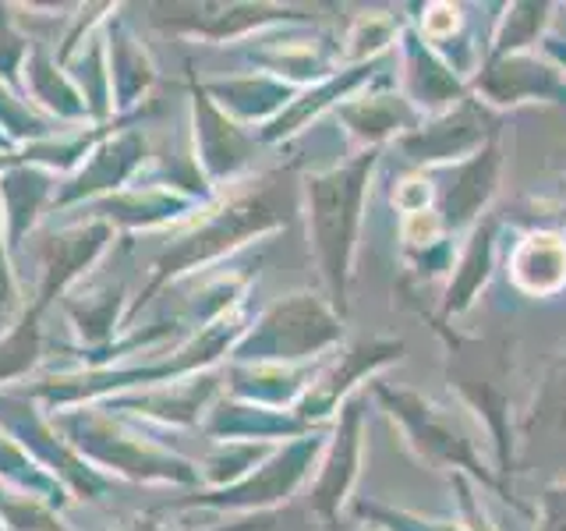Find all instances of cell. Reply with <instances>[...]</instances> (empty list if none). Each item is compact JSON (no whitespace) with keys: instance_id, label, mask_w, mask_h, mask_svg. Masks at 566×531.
Here are the masks:
<instances>
[{"instance_id":"6da1fadb","label":"cell","mask_w":566,"mask_h":531,"mask_svg":"<svg viewBox=\"0 0 566 531\" xmlns=\"http://www.w3.org/2000/svg\"><path fill=\"white\" fill-rule=\"evenodd\" d=\"M453 25H457V11H450V8H436L429 18H424V29H429L432 35L450 32Z\"/></svg>"}]
</instances>
